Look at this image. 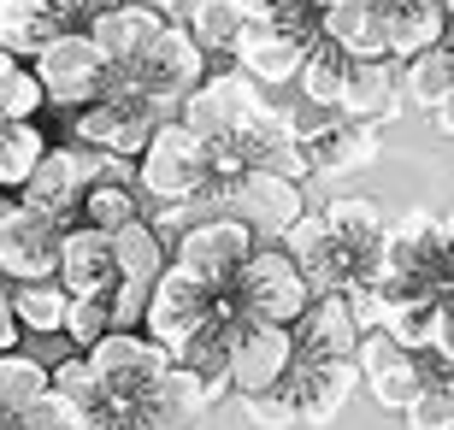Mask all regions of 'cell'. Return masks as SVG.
<instances>
[{
  "label": "cell",
  "instance_id": "obj_9",
  "mask_svg": "<svg viewBox=\"0 0 454 430\" xmlns=\"http://www.w3.org/2000/svg\"><path fill=\"white\" fill-rule=\"evenodd\" d=\"M59 218L35 213V207H18L0 218V278L12 283H35V278H53L59 265Z\"/></svg>",
  "mask_w": 454,
  "mask_h": 430
},
{
  "label": "cell",
  "instance_id": "obj_3",
  "mask_svg": "<svg viewBox=\"0 0 454 430\" xmlns=\"http://www.w3.org/2000/svg\"><path fill=\"white\" fill-rule=\"evenodd\" d=\"M213 313H219V289H207V283H195L189 271H177V265H166L160 278L148 283V307H142V336L148 342H160L177 360L195 336L213 324Z\"/></svg>",
  "mask_w": 454,
  "mask_h": 430
},
{
  "label": "cell",
  "instance_id": "obj_24",
  "mask_svg": "<svg viewBox=\"0 0 454 430\" xmlns=\"http://www.w3.org/2000/svg\"><path fill=\"white\" fill-rule=\"evenodd\" d=\"M53 30H66V12L53 0H0V48L35 53Z\"/></svg>",
  "mask_w": 454,
  "mask_h": 430
},
{
  "label": "cell",
  "instance_id": "obj_15",
  "mask_svg": "<svg viewBox=\"0 0 454 430\" xmlns=\"http://www.w3.org/2000/svg\"><path fill=\"white\" fill-rule=\"evenodd\" d=\"M337 113L354 118V124H389V118L402 113V83H395L389 53H378V59H348Z\"/></svg>",
  "mask_w": 454,
  "mask_h": 430
},
{
  "label": "cell",
  "instance_id": "obj_6",
  "mask_svg": "<svg viewBox=\"0 0 454 430\" xmlns=\"http://www.w3.org/2000/svg\"><path fill=\"white\" fill-rule=\"evenodd\" d=\"M113 160L118 153H106V148H42L35 171L24 177V200L18 207H35V213H48V218L77 213L89 183L113 177Z\"/></svg>",
  "mask_w": 454,
  "mask_h": 430
},
{
  "label": "cell",
  "instance_id": "obj_20",
  "mask_svg": "<svg viewBox=\"0 0 454 430\" xmlns=\"http://www.w3.org/2000/svg\"><path fill=\"white\" fill-rule=\"evenodd\" d=\"M106 248H113V271L124 283H142V289H148V283L166 271V242H160V231H153L142 213H136L130 224H118V231L106 236Z\"/></svg>",
  "mask_w": 454,
  "mask_h": 430
},
{
  "label": "cell",
  "instance_id": "obj_22",
  "mask_svg": "<svg viewBox=\"0 0 454 430\" xmlns=\"http://www.w3.org/2000/svg\"><path fill=\"white\" fill-rule=\"evenodd\" d=\"M360 378H366L372 401H378V407H389V413H402V407L419 395L425 383H437L431 371H425V360H419V354H407V348H395V354H389V360H378V365H366ZM442 383H449V378H442Z\"/></svg>",
  "mask_w": 454,
  "mask_h": 430
},
{
  "label": "cell",
  "instance_id": "obj_37",
  "mask_svg": "<svg viewBox=\"0 0 454 430\" xmlns=\"http://www.w3.org/2000/svg\"><path fill=\"white\" fill-rule=\"evenodd\" d=\"M48 106V95H42V83H35V71L12 66L6 77H0V118H35Z\"/></svg>",
  "mask_w": 454,
  "mask_h": 430
},
{
  "label": "cell",
  "instance_id": "obj_28",
  "mask_svg": "<svg viewBox=\"0 0 454 430\" xmlns=\"http://www.w3.org/2000/svg\"><path fill=\"white\" fill-rule=\"evenodd\" d=\"M42 130L35 118H0V189H24V177L35 171L42 160Z\"/></svg>",
  "mask_w": 454,
  "mask_h": 430
},
{
  "label": "cell",
  "instance_id": "obj_39",
  "mask_svg": "<svg viewBox=\"0 0 454 430\" xmlns=\"http://www.w3.org/2000/svg\"><path fill=\"white\" fill-rule=\"evenodd\" d=\"M142 307H148V289H142V283H124V278H118L113 289H106L113 331H136V324H142Z\"/></svg>",
  "mask_w": 454,
  "mask_h": 430
},
{
  "label": "cell",
  "instance_id": "obj_43",
  "mask_svg": "<svg viewBox=\"0 0 454 430\" xmlns=\"http://www.w3.org/2000/svg\"><path fill=\"white\" fill-rule=\"evenodd\" d=\"M12 66H18V53H6V48H0V77H6Z\"/></svg>",
  "mask_w": 454,
  "mask_h": 430
},
{
  "label": "cell",
  "instance_id": "obj_1",
  "mask_svg": "<svg viewBox=\"0 0 454 430\" xmlns=\"http://www.w3.org/2000/svg\"><path fill=\"white\" fill-rule=\"evenodd\" d=\"M89 371H95V389H101V407L118 418H130L136 407H148L160 378H166L171 354L160 342H148L142 331H106L101 342L83 348Z\"/></svg>",
  "mask_w": 454,
  "mask_h": 430
},
{
  "label": "cell",
  "instance_id": "obj_25",
  "mask_svg": "<svg viewBox=\"0 0 454 430\" xmlns=\"http://www.w3.org/2000/svg\"><path fill=\"white\" fill-rule=\"evenodd\" d=\"M66 289L53 278H35V283H12L6 289V307H12L18 318V331H30V336H53L59 324H66Z\"/></svg>",
  "mask_w": 454,
  "mask_h": 430
},
{
  "label": "cell",
  "instance_id": "obj_34",
  "mask_svg": "<svg viewBox=\"0 0 454 430\" xmlns=\"http://www.w3.org/2000/svg\"><path fill=\"white\" fill-rule=\"evenodd\" d=\"M113 331V313H106V295H71L66 301V324H59V336L77 348L101 342V336Z\"/></svg>",
  "mask_w": 454,
  "mask_h": 430
},
{
  "label": "cell",
  "instance_id": "obj_14",
  "mask_svg": "<svg viewBox=\"0 0 454 430\" xmlns=\"http://www.w3.org/2000/svg\"><path fill=\"white\" fill-rule=\"evenodd\" d=\"M313 35H295V30H278V24H242L231 35V59L242 66L248 83H289L301 53Z\"/></svg>",
  "mask_w": 454,
  "mask_h": 430
},
{
  "label": "cell",
  "instance_id": "obj_4",
  "mask_svg": "<svg viewBox=\"0 0 454 430\" xmlns=\"http://www.w3.org/2000/svg\"><path fill=\"white\" fill-rule=\"evenodd\" d=\"M35 83L53 106H89V100L106 89L113 66L101 59V48L89 42L83 30H53L42 48H35Z\"/></svg>",
  "mask_w": 454,
  "mask_h": 430
},
{
  "label": "cell",
  "instance_id": "obj_29",
  "mask_svg": "<svg viewBox=\"0 0 454 430\" xmlns=\"http://www.w3.org/2000/svg\"><path fill=\"white\" fill-rule=\"evenodd\" d=\"M213 401H219V395H213V389H207L189 365H177V360L166 365V378H160V389H153V407H160V413H171V418H184L189 430L201 425V413L213 407Z\"/></svg>",
  "mask_w": 454,
  "mask_h": 430
},
{
  "label": "cell",
  "instance_id": "obj_31",
  "mask_svg": "<svg viewBox=\"0 0 454 430\" xmlns=\"http://www.w3.org/2000/svg\"><path fill=\"white\" fill-rule=\"evenodd\" d=\"M242 24H278L295 35H319V6L313 0H231Z\"/></svg>",
  "mask_w": 454,
  "mask_h": 430
},
{
  "label": "cell",
  "instance_id": "obj_2",
  "mask_svg": "<svg viewBox=\"0 0 454 430\" xmlns=\"http://www.w3.org/2000/svg\"><path fill=\"white\" fill-rule=\"evenodd\" d=\"M224 295H231L236 313L260 318V324H295L301 307L313 301V289H307L301 265L284 248H248V260L236 265L231 283H224Z\"/></svg>",
  "mask_w": 454,
  "mask_h": 430
},
{
  "label": "cell",
  "instance_id": "obj_45",
  "mask_svg": "<svg viewBox=\"0 0 454 430\" xmlns=\"http://www.w3.org/2000/svg\"><path fill=\"white\" fill-rule=\"evenodd\" d=\"M6 213H12V200H6V195H0V218H6Z\"/></svg>",
  "mask_w": 454,
  "mask_h": 430
},
{
  "label": "cell",
  "instance_id": "obj_13",
  "mask_svg": "<svg viewBox=\"0 0 454 430\" xmlns=\"http://www.w3.org/2000/svg\"><path fill=\"white\" fill-rule=\"evenodd\" d=\"M254 106H260V95H254L248 77H201V83L184 95V118H177V124H189L201 142H231V130Z\"/></svg>",
  "mask_w": 454,
  "mask_h": 430
},
{
  "label": "cell",
  "instance_id": "obj_5",
  "mask_svg": "<svg viewBox=\"0 0 454 430\" xmlns=\"http://www.w3.org/2000/svg\"><path fill=\"white\" fill-rule=\"evenodd\" d=\"M207 142L189 124H153L142 142V189L153 200H195L207 189Z\"/></svg>",
  "mask_w": 454,
  "mask_h": 430
},
{
  "label": "cell",
  "instance_id": "obj_19",
  "mask_svg": "<svg viewBox=\"0 0 454 430\" xmlns=\"http://www.w3.org/2000/svg\"><path fill=\"white\" fill-rule=\"evenodd\" d=\"M307 160H313V171H325V177H348V171H366L372 160H378V130L372 124H331V130L319 136V142H307Z\"/></svg>",
  "mask_w": 454,
  "mask_h": 430
},
{
  "label": "cell",
  "instance_id": "obj_26",
  "mask_svg": "<svg viewBox=\"0 0 454 430\" xmlns=\"http://www.w3.org/2000/svg\"><path fill=\"white\" fill-rule=\"evenodd\" d=\"M319 218H325V231L337 242H348V248H378L384 242V207L372 195H337Z\"/></svg>",
  "mask_w": 454,
  "mask_h": 430
},
{
  "label": "cell",
  "instance_id": "obj_7",
  "mask_svg": "<svg viewBox=\"0 0 454 430\" xmlns=\"http://www.w3.org/2000/svg\"><path fill=\"white\" fill-rule=\"evenodd\" d=\"M136 89L153 100V106H171V100H184L189 89L207 77V53L201 42L189 30H177V24H160V35L148 42V53L130 66Z\"/></svg>",
  "mask_w": 454,
  "mask_h": 430
},
{
  "label": "cell",
  "instance_id": "obj_10",
  "mask_svg": "<svg viewBox=\"0 0 454 430\" xmlns=\"http://www.w3.org/2000/svg\"><path fill=\"white\" fill-rule=\"evenodd\" d=\"M224 200H231V213L242 218L248 231H266V236H284L289 224L307 213L301 183L284 177V171H266V166H248L231 189H224Z\"/></svg>",
  "mask_w": 454,
  "mask_h": 430
},
{
  "label": "cell",
  "instance_id": "obj_46",
  "mask_svg": "<svg viewBox=\"0 0 454 430\" xmlns=\"http://www.w3.org/2000/svg\"><path fill=\"white\" fill-rule=\"evenodd\" d=\"M95 6H113V0H95Z\"/></svg>",
  "mask_w": 454,
  "mask_h": 430
},
{
  "label": "cell",
  "instance_id": "obj_40",
  "mask_svg": "<svg viewBox=\"0 0 454 430\" xmlns=\"http://www.w3.org/2000/svg\"><path fill=\"white\" fill-rule=\"evenodd\" d=\"M18 318H12V307H6V289H0V354H6V348H18Z\"/></svg>",
  "mask_w": 454,
  "mask_h": 430
},
{
  "label": "cell",
  "instance_id": "obj_44",
  "mask_svg": "<svg viewBox=\"0 0 454 430\" xmlns=\"http://www.w3.org/2000/svg\"><path fill=\"white\" fill-rule=\"evenodd\" d=\"M53 6H59V12H66V18H71V6H83V0H53Z\"/></svg>",
  "mask_w": 454,
  "mask_h": 430
},
{
  "label": "cell",
  "instance_id": "obj_32",
  "mask_svg": "<svg viewBox=\"0 0 454 430\" xmlns=\"http://www.w3.org/2000/svg\"><path fill=\"white\" fill-rule=\"evenodd\" d=\"M242 30V12L231 0H195L189 12V35L201 42V53H231V35Z\"/></svg>",
  "mask_w": 454,
  "mask_h": 430
},
{
  "label": "cell",
  "instance_id": "obj_38",
  "mask_svg": "<svg viewBox=\"0 0 454 430\" xmlns=\"http://www.w3.org/2000/svg\"><path fill=\"white\" fill-rule=\"evenodd\" d=\"M242 413H248L260 430H289V425H301V418H295V401H289L284 383H278V389H260V395H242Z\"/></svg>",
  "mask_w": 454,
  "mask_h": 430
},
{
  "label": "cell",
  "instance_id": "obj_42",
  "mask_svg": "<svg viewBox=\"0 0 454 430\" xmlns=\"http://www.w3.org/2000/svg\"><path fill=\"white\" fill-rule=\"evenodd\" d=\"M142 6H153V12H171V6H184V0H142Z\"/></svg>",
  "mask_w": 454,
  "mask_h": 430
},
{
  "label": "cell",
  "instance_id": "obj_21",
  "mask_svg": "<svg viewBox=\"0 0 454 430\" xmlns=\"http://www.w3.org/2000/svg\"><path fill=\"white\" fill-rule=\"evenodd\" d=\"M395 83H402V100H407V106H419V113L449 106V100H454V59H449V48L413 53V59L395 71Z\"/></svg>",
  "mask_w": 454,
  "mask_h": 430
},
{
  "label": "cell",
  "instance_id": "obj_12",
  "mask_svg": "<svg viewBox=\"0 0 454 430\" xmlns=\"http://www.w3.org/2000/svg\"><path fill=\"white\" fill-rule=\"evenodd\" d=\"M160 24H166V12H153V6H142V0H113V6H95V18H89V42L101 48V59L113 71H130L142 53H148V42L160 35Z\"/></svg>",
  "mask_w": 454,
  "mask_h": 430
},
{
  "label": "cell",
  "instance_id": "obj_33",
  "mask_svg": "<svg viewBox=\"0 0 454 430\" xmlns=\"http://www.w3.org/2000/svg\"><path fill=\"white\" fill-rule=\"evenodd\" d=\"M12 430H89V407L59 395V389H48L42 401H30V407L12 418Z\"/></svg>",
  "mask_w": 454,
  "mask_h": 430
},
{
  "label": "cell",
  "instance_id": "obj_41",
  "mask_svg": "<svg viewBox=\"0 0 454 430\" xmlns=\"http://www.w3.org/2000/svg\"><path fill=\"white\" fill-rule=\"evenodd\" d=\"M89 430H130V425L118 413H106V407H95V413H89Z\"/></svg>",
  "mask_w": 454,
  "mask_h": 430
},
{
  "label": "cell",
  "instance_id": "obj_36",
  "mask_svg": "<svg viewBox=\"0 0 454 430\" xmlns=\"http://www.w3.org/2000/svg\"><path fill=\"white\" fill-rule=\"evenodd\" d=\"M48 389H59V395H71V401H83L89 413L101 407V389H95V371H89L83 354H59V360L48 365Z\"/></svg>",
  "mask_w": 454,
  "mask_h": 430
},
{
  "label": "cell",
  "instance_id": "obj_8",
  "mask_svg": "<svg viewBox=\"0 0 454 430\" xmlns=\"http://www.w3.org/2000/svg\"><path fill=\"white\" fill-rule=\"evenodd\" d=\"M254 248V231L242 224L236 213H213L201 224H184V242H177V271H189L195 283L207 289H224L231 271L248 260Z\"/></svg>",
  "mask_w": 454,
  "mask_h": 430
},
{
  "label": "cell",
  "instance_id": "obj_23",
  "mask_svg": "<svg viewBox=\"0 0 454 430\" xmlns=\"http://www.w3.org/2000/svg\"><path fill=\"white\" fill-rule=\"evenodd\" d=\"M42 395H48V360L24 354V348H6L0 354V430H12V418Z\"/></svg>",
  "mask_w": 454,
  "mask_h": 430
},
{
  "label": "cell",
  "instance_id": "obj_16",
  "mask_svg": "<svg viewBox=\"0 0 454 430\" xmlns=\"http://www.w3.org/2000/svg\"><path fill=\"white\" fill-rule=\"evenodd\" d=\"M53 283L66 295H106L118 283L113 271V248H106V231H71L59 236V265H53Z\"/></svg>",
  "mask_w": 454,
  "mask_h": 430
},
{
  "label": "cell",
  "instance_id": "obj_11",
  "mask_svg": "<svg viewBox=\"0 0 454 430\" xmlns=\"http://www.w3.org/2000/svg\"><path fill=\"white\" fill-rule=\"evenodd\" d=\"M360 383V371H354L348 354H313V360H295L289 365V401H295V418L301 425H331V418L342 413V401H348V389Z\"/></svg>",
  "mask_w": 454,
  "mask_h": 430
},
{
  "label": "cell",
  "instance_id": "obj_27",
  "mask_svg": "<svg viewBox=\"0 0 454 430\" xmlns=\"http://www.w3.org/2000/svg\"><path fill=\"white\" fill-rule=\"evenodd\" d=\"M342 71H348V53L331 48L325 35H313V42H307V53H301V66H295V77H301V95L313 100V106H337Z\"/></svg>",
  "mask_w": 454,
  "mask_h": 430
},
{
  "label": "cell",
  "instance_id": "obj_18",
  "mask_svg": "<svg viewBox=\"0 0 454 430\" xmlns=\"http://www.w3.org/2000/svg\"><path fill=\"white\" fill-rule=\"evenodd\" d=\"M319 35L348 59H378L384 53V12H378V0H331V6H319Z\"/></svg>",
  "mask_w": 454,
  "mask_h": 430
},
{
  "label": "cell",
  "instance_id": "obj_47",
  "mask_svg": "<svg viewBox=\"0 0 454 430\" xmlns=\"http://www.w3.org/2000/svg\"><path fill=\"white\" fill-rule=\"evenodd\" d=\"M313 6H331V0H313Z\"/></svg>",
  "mask_w": 454,
  "mask_h": 430
},
{
  "label": "cell",
  "instance_id": "obj_17",
  "mask_svg": "<svg viewBox=\"0 0 454 430\" xmlns=\"http://www.w3.org/2000/svg\"><path fill=\"white\" fill-rule=\"evenodd\" d=\"M378 12H384V53H395V59L442 48V35H449L442 0H378Z\"/></svg>",
  "mask_w": 454,
  "mask_h": 430
},
{
  "label": "cell",
  "instance_id": "obj_35",
  "mask_svg": "<svg viewBox=\"0 0 454 430\" xmlns=\"http://www.w3.org/2000/svg\"><path fill=\"white\" fill-rule=\"evenodd\" d=\"M402 418H407V430H454V395H449V383H425L419 395L402 407Z\"/></svg>",
  "mask_w": 454,
  "mask_h": 430
},
{
  "label": "cell",
  "instance_id": "obj_30",
  "mask_svg": "<svg viewBox=\"0 0 454 430\" xmlns=\"http://www.w3.org/2000/svg\"><path fill=\"white\" fill-rule=\"evenodd\" d=\"M77 207H83L89 231L113 236L118 224H130V218H136V189H130V183H118V177H101V183H89V189H83Z\"/></svg>",
  "mask_w": 454,
  "mask_h": 430
}]
</instances>
